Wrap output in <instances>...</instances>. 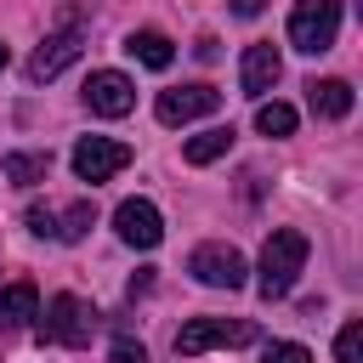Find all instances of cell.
<instances>
[{"label":"cell","mask_w":363,"mask_h":363,"mask_svg":"<svg viewBox=\"0 0 363 363\" xmlns=\"http://www.w3.org/2000/svg\"><path fill=\"white\" fill-rule=\"evenodd\" d=\"M255 130L261 136H289L295 130V108L289 102H261L255 108Z\"/></svg>","instance_id":"ac0fdd59"},{"label":"cell","mask_w":363,"mask_h":363,"mask_svg":"<svg viewBox=\"0 0 363 363\" xmlns=\"http://www.w3.org/2000/svg\"><path fill=\"white\" fill-rule=\"evenodd\" d=\"M233 125H210V130H199V136H187V147H182V159L187 164H216L227 147H233Z\"/></svg>","instance_id":"5bb4252c"},{"label":"cell","mask_w":363,"mask_h":363,"mask_svg":"<svg viewBox=\"0 0 363 363\" xmlns=\"http://www.w3.org/2000/svg\"><path fill=\"white\" fill-rule=\"evenodd\" d=\"M91 221H96V204L79 199V204H68V210L57 216V238H62V244H79V238L91 233Z\"/></svg>","instance_id":"e0dca14e"},{"label":"cell","mask_w":363,"mask_h":363,"mask_svg":"<svg viewBox=\"0 0 363 363\" xmlns=\"http://www.w3.org/2000/svg\"><path fill=\"white\" fill-rule=\"evenodd\" d=\"M6 62H11V51H6V45H0V74H6Z\"/></svg>","instance_id":"cb8c5ba5"},{"label":"cell","mask_w":363,"mask_h":363,"mask_svg":"<svg viewBox=\"0 0 363 363\" xmlns=\"http://www.w3.org/2000/svg\"><path fill=\"white\" fill-rule=\"evenodd\" d=\"M335 363H363V323H346L335 335Z\"/></svg>","instance_id":"d6986e66"},{"label":"cell","mask_w":363,"mask_h":363,"mask_svg":"<svg viewBox=\"0 0 363 363\" xmlns=\"http://www.w3.org/2000/svg\"><path fill=\"white\" fill-rule=\"evenodd\" d=\"M261 329L250 323V318H193V323H182L176 329V352L182 357H199V352H210V346H250Z\"/></svg>","instance_id":"3957f363"},{"label":"cell","mask_w":363,"mask_h":363,"mask_svg":"<svg viewBox=\"0 0 363 363\" xmlns=\"http://www.w3.org/2000/svg\"><path fill=\"white\" fill-rule=\"evenodd\" d=\"M125 51H130L136 62H147V68H170V62H176V45H170L159 28H136V34L125 40Z\"/></svg>","instance_id":"9a60e30c"},{"label":"cell","mask_w":363,"mask_h":363,"mask_svg":"<svg viewBox=\"0 0 363 363\" xmlns=\"http://www.w3.org/2000/svg\"><path fill=\"white\" fill-rule=\"evenodd\" d=\"M130 164V147L125 142H113V136H79L74 142V176L79 182H108V176H119Z\"/></svg>","instance_id":"5b68a950"},{"label":"cell","mask_w":363,"mask_h":363,"mask_svg":"<svg viewBox=\"0 0 363 363\" xmlns=\"http://www.w3.org/2000/svg\"><path fill=\"white\" fill-rule=\"evenodd\" d=\"M0 170H6V182H11V187H34V182H45V176H51V153H6V159H0Z\"/></svg>","instance_id":"2e32d148"},{"label":"cell","mask_w":363,"mask_h":363,"mask_svg":"<svg viewBox=\"0 0 363 363\" xmlns=\"http://www.w3.org/2000/svg\"><path fill=\"white\" fill-rule=\"evenodd\" d=\"M306 102H312L318 119H346L352 113V85L346 79H312L306 85Z\"/></svg>","instance_id":"4fadbf2b"},{"label":"cell","mask_w":363,"mask_h":363,"mask_svg":"<svg viewBox=\"0 0 363 363\" xmlns=\"http://www.w3.org/2000/svg\"><path fill=\"white\" fill-rule=\"evenodd\" d=\"M301 267H306V233L301 227H272V238L261 250V278H255L261 301H284L295 289Z\"/></svg>","instance_id":"6da1fadb"},{"label":"cell","mask_w":363,"mask_h":363,"mask_svg":"<svg viewBox=\"0 0 363 363\" xmlns=\"http://www.w3.org/2000/svg\"><path fill=\"white\" fill-rule=\"evenodd\" d=\"M91 306L79 301V295H51V306H45V340H57V346H91Z\"/></svg>","instance_id":"8992f818"},{"label":"cell","mask_w":363,"mask_h":363,"mask_svg":"<svg viewBox=\"0 0 363 363\" xmlns=\"http://www.w3.org/2000/svg\"><path fill=\"white\" fill-rule=\"evenodd\" d=\"M79 51H85V40H79V28H62V34H45V40H40V51L28 57V79H34V85H45V79H57V74H62V68H68V62H74Z\"/></svg>","instance_id":"30bf717a"},{"label":"cell","mask_w":363,"mask_h":363,"mask_svg":"<svg viewBox=\"0 0 363 363\" xmlns=\"http://www.w3.org/2000/svg\"><path fill=\"white\" fill-rule=\"evenodd\" d=\"M216 108H221L216 85H176V91H159V102H153L159 125H187V119H204Z\"/></svg>","instance_id":"ba28073f"},{"label":"cell","mask_w":363,"mask_h":363,"mask_svg":"<svg viewBox=\"0 0 363 363\" xmlns=\"http://www.w3.org/2000/svg\"><path fill=\"white\" fill-rule=\"evenodd\" d=\"M267 0H233V17H261Z\"/></svg>","instance_id":"603a6c76"},{"label":"cell","mask_w":363,"mask_h":363,"mask_svg":"<svg viewBox=\"0 0 363 363\" xmlns=\"http://www.w3.org/2000/svg\"><path fill=\"white\" fill-rule=\"evenodd\" d=\"M278 74H284V62H278L272 40H255V45L244 51V62H238V85H244V96H255V102L278 85Z\"/></svg>","instance_id":"8fae6325"},{"label":"cell","mask_w":363,"mask_h":363,"mask_svg":"<svg viewBox=\"0 0 363 363\" xmlns=\"http://www.w3.org/2000/svg\"><path fill=\"white\" fill-rule=\"evenodd\" d=\"M85 108L102 113V119H125V113L136 108V85H130L119 68H96V74L85 79Z\"/></svg>","instance_id":"52a82bcc"},{"label":"cell","mask_w":363,"mask_h":363,"mask_svg":"<svg viewBox=\"0 0 363 363\" xmlns=\"http://www.w3.org/2000/svg\"><path fill=\"white\" fill-rule=\"evenodd\" d=\"M108 363H147V352H142V340H113Z\"/></svg>","instance_id":"7402d4cb"},{"label":"cell","mask_w":363,"mask_h":363,"mask_svg":"<svg viewBox=\"0 0 363 363\" xmlns=\"http://www.w3.org/2000/svg\"><path fill=\"white\" fill-rule=\"evenodd\" d=\"M113 233H119L130 250H153V244L164 238V216H159L147 199H125V204L113 210Z\"/></svg>","instance_id":"9c48e42d"},{"label":"cell","mask_w":363,"mask_h":363,"mask_svg":"<svg viewBox=\"0 0 363 363\" xmlns=\"http://www.w3.org/2000/svg\"><path fill=\"white\" fill-rule=\"evenodd\" d=\"M28 233H40V238H57V210H45V204H28Z\"/></svg>","instance_id":"44dd1931"},{"label":"cell","mask_w":363,"mask_h":363,"mask_svg":"<svg viewBox=\"0 0 363 363\" xmlns=\"http://www.w3.org/2000/svg\"><path fill=\"white\" fill-rule=\"evenodd\" d=\"M261 363H312V352H306L301 340H272V346L261 352Z\"/></svg>","instance_id":"ffe728a7"},{"label":"cell","mask_w":363,"mask_h":363,"mask_svg":"<svg viewBox=\"0 0 363 363\" xmlns=\"http://www.w3.org/2000/svg\"><path fill=\"white\" fill-rule=\"evenodd\" d=\"M40 318V289L28 284V278H17V284H0V323H34Z\"/></svg>","instance_id":"7c38bea8"},{"label":"cell","mask_w":363,"mask_h":363,"mask_svg":"<svg viewBox=\"0 0 363 363\" xmlns=\"http://www.w3.org/2000/svg\"><path fill=\"white\" fill-rule=\"evenodd\" d=\"M335 34H340V0H295V11H289V45L295 51L318 57L335 45Z\"/></svg>","instance_id":"7a4b0ae2"},{"label":"cell","mask_w":363,"mask_h":363,"mask_svg":"<svg viewBox=\"0 0 363 363\" xmlns=\"http://www.w3.org/2000/svg\"><path fill=\"white\" fill-rule=\"evenodd\" d=\"M187 272L199 284H210V289H244V278H250V267H244V255L233 244H199L187 255Z\"/></svg>","instance_id":"277c9868"}]
</instances>
